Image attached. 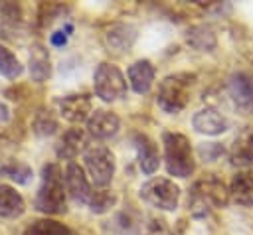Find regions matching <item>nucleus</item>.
<instances>
[{
	"label": "nucleus",
	"instance_id": "nucleus-2",
	"mask_svg": "<svg viewBox=\"0 0 253 235\" xmlns=\"http://www.w3.org/2000/svg\"><path fill=\"white\" fill-rule=\"evenodd\" d=\"M65 176L59 164H45L42 170V186L36 196V207L45 215H59L65 211Z\"/></svg>",
	"mask_w": 253,
	"mask_h": 235
},
{
	"label": "nucleus",
	"instance_id": "nucleus-24",
	"mask_svg": "<svg viewBox=\"0 0 253 235\" xmlns=\"http://www.w3.org/2000/svg\"><path fill=\"white\" fill-rule=\"evenodd\" d=\"M24 71L20 59L6 47V45H0V73L8 79H16L20 77Z\"/></svg>",
	"mask_w": 253,
	"mask_h": 235
},
{
	"label": "nucleus",
	"instance_id": "nucleus-20",
	"mask_svg": "<svg viewBox=\"0 0 253 235\" xmlns=\"http://www.w3.org/2000/svg\"><path fill=\"white\" fill-rule=\"evenodd\" d=\"M30 75L36 83H43L51 75V63H49V53L43 45H34L30 51Z\"/></svg>",
	"mask_w": 253,
	"mask_h": 235
},
{
	"label": "nucleus",
	"instance_id": "nucleus-1",
	"mask_svg": "<svg viewBox=\"0 0 253 235\" xmlns=\"http://www.w3.org/2000/svg\"><path fill=\"white\" fill-rule=\"evenodd\" d=\"M227 201H229V190L217 176L210 174L192 186L188 207L194 217H204L210 213V209L225 207Z\"/></svg>",
	"mask_w": 253,
	"mask_h": 235
},
{
	"label": "nucleus",
	"instance_id": "nucleus-5",
	"mask_svg": "<svg viewBox=\"0 0 253 235\" xmlns=\"http://www.w3.org/2000/svg\"><path fill=\"white\" fill-rule=\"evenodd\" d=\"M93 87H95V95L105 103L119 101L126 93L125 75L121 73V69L117 65L109 63V61H103L97 65V69L93 73Z\"/></svg>",
	"mask_w": 253,
	"mask_h": 235
},
{
	"label": "nucleus",
	"instance_id": "nucleus-6",
	"mask_svg": "<svg viewBox=\"0 0 253 235\" xmlns=\"http://www.w3.org/2000/svg\"><path fill=\"white\" fill-rule=\"evenodd\" d=\"M85 168L91 176V182L97 188H105L111 184L115 176V156L113 152L103 144H89V148L83 152Z\"/></svg>",
	"mask_w": 253,
	"mask_h": 235
},
{
	"label": "nucleus",
	"instance_id": "nucleus-22",
	"mask_svg": "<svg viewBox=\"0 0 253 235\" xmlns=\"http://www.w3.org/2000/svg\"><path fill=\"white\" fill-rule=\"evenodd\" d=\"M24 235H75V233L67 225H63V223H59L55 219H47L45 217V219L32 221L26 227Z\"/></svg>",
	"mask_w": 253,
	"mask_h": 235
},
{
	"label": "nucleus",
	"instance_id": "nucleus-25",
	"mask_svg": "<svg viewBox=\"0 0 253 235\" xmlns=\"http://www.w3.org/2000/svg\"><path fill=\"white\" fill-rule=\"evenodd\" d=\"M89 207L93 213H107L115 203H117V194L109 192V190H97V192H91V197H89Z\"/></svg>",
	"mask_w": 253,
	"mask_h": 235
},
{
	"label": "nucleus",
	"instance_id": "nucleus-10",
	"mask_svg": "<svg viewBox=\"0 0 253 235\" xmlns=\"http://www.w3.org/2000/svg\"><path fill=\"white\" fill-rule=\"evenodd\" d=\"M65 190L77 203H87L91 197V184L85 176V170L75 162H69L65 168Z\"/></svg>",
	"mask_w": 253,
	"mask_h": 235
},
{
	"label": "nucleus",
	"instance_id": "nucleus-21",
	"mask_svg": "<svg viewBox=\"0 0 253 235\" xmlns=\"http://www.w3.org/2000/svg\"><path fill=\"white\" fill-rule=\"evenodd\" d=\"M186 43L198 51H211L217 43L215 39V34L210 26L206 24H198V26H192L188 32H186Z\"/></svg>",
	"mask_w": 253,
	"mask_h": 235
},
{
	"label": "nucleus",
	"instance_id": "nucleus-4",
	"mask_svg": "<svg viewBox=\"0 0 253 235\" xmlns=\"http://www.w3.org/2000/svg\"><path fill=\"white\" fill-rule=\"evenodd\" d=\"M196 81L194 73H174L160 81L156 103L164 113H180L190 99V87Z\"/></svg>",
	"mask_w": 253,
	"mask_h": 235
},
{
	"label": "nucleus",
	"instance_id": "nucleus-18",
	"mask_svg": "<svg viewBox=\"0 0 253 235\" xmlns=\"http://www.w3.org/2000/svg\"><path fill=\"white\" fill-rule=\"evenodd\" d=\"M229 196L239 205H253V168L241 170L231 178Z\"/></svg>",
	"mask_w": 253,
	"mask_h": 235
},
{
	"label": "nucleus",
	"instance_id": "nucleus-19",
	"mask_svg": "<svg viewBox=\"0 0 253 235\" xmlns=\"http://www.w3.org/2000/svg\"><path fill=\"white\" fill-rule=\"evenodd\" d=\"M26 211L24 197L8 184H0V217L16 219Z\"/></svg>",
	"mask_w": 253,
	"mask_h": 235
},
{
	"label": "nucleus",
	"instance_id": "nucleus-16",
	"mask_svg": "<svg viewBox=\"0 0 253 235\" xmlns=\"http://www.w3.org/2000/svg\"><path fill=\"white\" fill-rule=\"evenodd\" d=\"M134 39H136V28L130 26V24H115L105 34V41H107L109 49L115 51V53L128 51L132 47Z\"/></svg>",
	"mask_w": 253,
	"mask_h": 235
},
{
	"label": "nucleus",
	"instance_id": "nucleus-26",
	"mask_svg": "<svg viewBox=\"0 0 253 235\" xmlns=\"http://www.w3.org/2000/svg\"><path fill=\"white\" fill-rule=\"evenodd\" d=\"M140 235H172V231L162 217L148 215L144 221H140Z\"/></svg>",
	"mask_w": 253,
	"mask_h": 235
},
{
	"label": "nucleus",
	"instance_id": "nucleus-15",
	"mask_svg": "<svg viewBox=\"0 0 253 235\" xmlns=\"http://www.w3.org/2000/svg\"><path fill=\"white\" fill-rule=\"evenodd\" d=\"M89 148V140H87V132L83 128H69L57 142V158L61 160H73L81 150L85 152Z\"/></svg>",
	"mask_w": 253,
	"mask_h": 235
},
{
	"label": "nucleus",
	"instance_id": "nucleus-30",
	"mask_svg": "<svg viewBox=\"0 0 253 235\" xmlns=\"http://www.w3.org/2000/svg\"><path fill=\"white\" fill-rule=\"evenodd\" d=\"M10 120V109L0 101V124L2 122H8Z\"/></svg>",
	"mask_w": 253,
	"mask_h": 235
},
{
	"label": "nucleus",
	"instance_id": "nucleus-7",
	"mask_svg": "<svg viewBox=\"0 0 253 235\" xmlns=\"http://www.w3.org/2000/svg\"><path fill=\"white\" fill-rule=\"evenodd\" d=\"M140 197L162 211H174L180 201V188L168 178H152L140 188Z\"/></svg>",
	"mask_w": 253,
	"mask_h": 235
},
{
	"label": "nucleus",
	"instance_id": "nucleus-11",
	"mask_svg": "<svg viewBox=\"0 0 253 235\" xmlns=\"http://www.w3.org/2000/svg\"><path fill=\"white\" fill-rule=\"evenodd\" d=\"M132 142H134V148H136V156H138V166H140V170H142L146 176L154 174V172L158 170V166H160V154H158L156 142H154L150 136L142 134V132H136V134L132 136Z\"/></svg>",
	"mask_w": 253,
	"mask_h": 235
},
{
	"label": "nucleus",
	"instance_id": "nucleus-9",
	"mask_svg": "<svg viewBox=\"0 0 253 235\" xmlns=\"http://www.w3.org/2000/svg\"><path fill=\"white\" fill-rule=\"evenodd\" d=\"M119 126H121V120L111 111L97 109L87 118V134H91L93 138H99V140H107V138L115 136L119 132Z\"/></svg>",
	"mask_w": 253,
	"mask_h": 235
},
{
	"label": "nucleus",
	"instance_id": "nucleus-27",
	"mask_svg": "<svg viewBox=\"0 0 253 235\" xmlns=\"http://www.w3.org/2000/svg\"><path fill=\"white\" fill-rule=\"evenodd\" d=\"M34 130L40 134V136H47V134H53L57 130V120L51 117V113H45V111H40L32 122Z\"/></svg>",
	"mask_w": 253,
	"mask_h": 235
},
{
	"label": "nucleus",
	"instance_id": "nucleus-14",
	"mask_svg": "<svg viewBox=\"0 0 253 235\" xmlns=\"http://www.w3.org/2000/svg\"><path fill=\"white\" fill-rule=\"evenodd\" d=\"M229 162L237 168H253V126L245 128L231 144Z\"/></svg>",
	"mask_w": 253,
	"mask_h": 235
},
{
	"label": "nucleus",
	"instance_id": "nucleus-8",
	"mask_svg": "<svg viewBox=\"0 0 253 235\" xmlns=\"http://www.w3.org/2000/svg\"><path fill=\"white\" fill-rule=\"evenodd\" d=\"M227 91L239 113L253 115V73L249 71L233 73L227 81Z\"/></svg>",
	"mask_w": 253,
	"mask_h": 235
},
{
	"label": "nucleus",
	"instance_id": "nucleus-13",
	"mask_svg": "<svg viewBox=\"0 0 253 235\" xmlns=\"http://www.w3.org/2000/svg\"><path fill=\"white\" fill-rule=\"evenodd\" d=\"M59 113L69 122H83L91 117L93 105L89 95H67L59 101Z\"/></svg>",
	"mask_w": 253,
	"mask_h": 235
},
{
	"label": "nucleus",
	"instance_id": "nucleus-29",
	"mask_svg": "<svg viewBox=\"0 0 253 235\" xmlns=\"http://www.w3.org/2000/svg\"><path fill=\"white\" fill-rule=\"evenodd\" d=\"M51 43L53 45H63L65 41H67V34H63V32H55V34H51Z\"/></svg>",
	"mask_w": 253,
	"mask_h": 235
},
{
	"label": "nucleus",
	"instance_id": "nucleus-17",
	"mask_svg": "<svg viewBox=\"0 0 253 235\" xmlns=\"http://www.w3.org/2000/svg\"><path fill=\"white\" fill-rule=\"evenodd\" d=\"M154 65L148 59H138L128 67V81L130 87L134 89V93L144 95L150 91L152 83H154Z\"/></svg>",
	"mask_w": 253,
	"mask_h": 235
},
{
	"label": "nucleus",
	"instance_id": "nucleus-23",
	"mask_svg": "<svg viewBox=\"0 0 253 235\" xmlns=\"http://www.w3.org/2000/svg\"><path fill=\"white\" fill-rule=\"evenodd\" d=\"M0 176L16 182V184H28L32 180V168L18 160H8L0 166Z\"/></svg>",
	"mask_w": 253,
	"mask_h": 235
},
{
	"label": "nucleus",
	"instance_id": "nucleus-12",
	"mask_svg": "<svg viewBox=\"0 0 253 235\" xmlns=\"http://www.w3.org/2000/svg\"><path fill=\"white\" fill-rule=\"evenodd\" d=\"M194 128L200 134H208V136H217L223 134L229 128V120L223 113L215 111V109H202L194 115L192 118Z\"/></svg>",
	"mask_w": 253,
	"mask_h": 235
},
{
	"label": "nucleus",
	"instance_id": "nucleus-28",
	"mask_svg": "<svg viewBox=\"0 0 253 235\" xmlns=\"http://www.w3.org/2000/svg\"><path fill=\"white\" fill-rule=\"evenodd\" d=\"M223 152H225V148H223L219 142H204V144L198 146V154H200L202 160H206V162H215V160H219V158L223 156Z\"/></svg>",
	"mask_w": 253,
	"mask_h": 235
},
{
	"label": "nucleus",
	"instance_id": "nucleus-3",
	"mask_svg": "<svg viewBox=\"0 0 253 235\" xmlns=\"http://www.w3.org/2000/svg\"><path fill=\"white\" fill-rule=\"evenodd\" d=\"M162 144H164V162L168 174L174 178L192 176L196 170V160L192 154L190 140L180 132H164Z\"/></svg>",
	"mask_w": 253,
	"mask_h": 235
}]
</instances>
